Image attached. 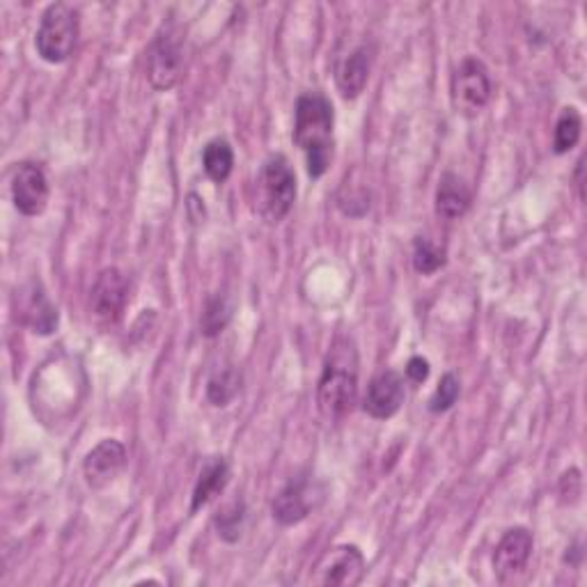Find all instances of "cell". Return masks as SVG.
<instances>
[{"instance_id":"26","label":"cell","mask_w":587,"mask_h":587,"mask_svg":"<svg viewBox=\"0 0 587 587\" xmlns=\"http://www.w3.org/2000/svg\"><path fill=\"white\" fill-rule=\"evenodd\" d=\"M406 376L411 378V382H416V384H423L427 382V376H429V363L423 358V356H413L406 365Z\"/></svg>"},{"instance_id":"9","label":"cell","mask_w":587,"mask_h":587,"mask_svg":"<svg viewBox=\"0 0 587 587\" xmlns=\"http://www.w3.org/2000/svg\"><path fill=\"white\" fill-rule=\"evenodd\" d=\"M129 298V281L120 269H103L92 287L90 305L99 322H115Z\"/></svg>"},{"instance_id":"24","label":"cell","mask_w":587,"mask_h":587,"mask_svg":"<svg viewBox=\"0 0 587 587\" xmlns=\"http://www.w3.org/2000/svg\"><path fill=\"white\" fill-rule=\"evenodd\" d=\"M459 393H462V386H459V378L455 374H443L441 384L436 388V393L432 395L429 399V411L432 413H443L447 408H453L455 402L459 399Z\"/></svg>"},{"instance_id":"22","label":"cell","mask_w":587,"mask_h":587,"mask_svg":"<svg viewBox=\"0 0 587 587\" xmlns=\"http://www.w3.org/2000/svg\"><path fill=\"white\" fill-rule=\"evenodd\" d=\"M443 264H445V249L436 246L427 236H418L416 246H413V266H416V271L423 275H432Z\"/></svg>"},{"instance_id":"3","label":"cell","mask_w":587,"mask_h":587,"mask_svg":"<svg viewBox=\"0 0 587 587\" xmlns=\"http://www.w3.org/2000/svg\"><path fill=\"white\" fill-rule=\"evenodd\" d=\"M296 202V175L283 154L271 156L257 178L255 206L266 223H281Z\"/></svg>"},{"instance_id":"25","label":"cell","mask_w":587,"mask_h":587,"mask_svg":"<svg viewBox=\"0 0 587 587\" xmlns=\"http://www.w3.org/2000/svg\"><path fill=\"white\" fill-rule=\"evenodd\" d=\"M361 206V214H367L370 210V193L367 189L363 186H352V191L347 186H342L340 193H337V206L340 210L347 214V216H354V206Z\"/></svg>"},{"instance_id":"8","label":"cell","mask_w":587,"mask_h":587,"mask_svg":"<svg viewBox=\"0 0 587 587\" xmlns=\"http://www.w3.org/2000/svg\"><path fill=\"white\" fill-rule=\"evenodd\" d=\"M49 180L38 163H21L12 180V200L23 216H40L49 204Z\"/></svg>"},{"instance_id":"1","label":"cell","mask_w":587,"mask_h":587,"mask_svg":"<svg viewBox=\"0 0 587 587\" xmlns=\"http://www.w3.org/2000/svg\"><path fill=\"white\" fill-rule=\"evenodd\" d=\"M333 103L322 92L301 94L294 111V143L303 150L310 178L317 180L333 159Z\"/></svg>"},{"instance_id":"6","label":"cell","mask_w":587,"mask_h":587,"mask_svg":"<svg viewBox=\"0 0 587 587\" xmlns=\"http://www.w3.org/2000/svg\"><path fill=\"white\" fill-rule=\"evenodd\" d=\"M451 94L455 111L464 118H475L485 111L494 94L487 64L477 58H466L453 77Z\"/></svg>"},{"instance_id":"20","label":"cell","mask_w":587,"mask_h":587,"mask_svg":"<svg viewBox=\"0 0 587 587\" xmlns=\"http://www.w3.org/2000/svg\"><path fill=\"white\" fill-rule=\"evenodd\" d=\"M580 129H583V120L580 113L576 109H565L556 122V131H554V150L556 154H567L569 150H574L580 141Z\"/></svg>"},{"instance_id":"16","label":"cell","mask_w":587,"mask_h":587,"mask_svg":"<svg viewBox=\"0 0 587 587\" xmlns=\"http://www.w3.org/2000/svg\"><path fill=\"white\" fill-rule=\"evenodd\" d=\"M370 79V53L367 49H356L337 64L335 81L344 99H356L365 90Z\"/></svg>"},{"instance_id":"17","label":"cell","mask_w":587,"mask_h":587,"mask_svg":"<svg viewBox=\"0 0 587 587\" xmlns=\"http://www.w3.org/2000/svg\"><path fill=\"white\" fill-rule=\"evenodd\" d=\"M230 482V468L225 459H212L206 462L204 468L200 470V477L195 482V489H193V503H191V512H198L200 507L210 505L216 496H221L227 487Z\"/></svg>"},{"instance_id":"21","label":"cell","mask_w":587,"mask_h":587,"mask_svg":"<svg viewBox=\"0 0 587 587\" xmlns=\"http://www.w3.org/2000/svg\"><path fill=\"white\" fill-rule=\"evenodd\" d=\"M232 317V305L225 296H214L206 301L204 305V313H202V322H200V328H202V335L206 337H216L219 333H223V328L227 326Z\"/></svg>"},{"instance_id":"10","label":"cell","mask_w":587,"mask_h":587,"mask_svg":"<svg viewBox=\"0 0 587 587\" xmlns=\"http://www.w3.org/2000/svg\"><path fill=\"white\" fill-rule=\"evenodd\" d=\"M404 397H406V391H404L402 374H397L395 370H386L382 374H376L370 382L365 399H363V408L367 416L376 421H386V418H393L395 413L402 408Z\"/></svg>"},{"instance_id":"11","label":"cell","mask_w":587,"mask_h":587,"mask_svg":"<svg viewBox=\"0 0 587 587\" xmlns=\"http://www.w3.org/2000/svg\"><path fill=\"white\" fill-rule=\"evenodd\" d=\"M124 464H126L124 445L120 441H115V438L101 441L99 445L92 447V451L85 457V462H83L85 482L92 489L107 487L120 475Z\"/></svg>"},{"instance_id":"23","label":"cell","mask_w":587,"mask_h":587,"mask_svg":"<svg viewBox=\"0 0 587 587\" xmlns=\"http://www.w3.org/2000/svg\"><path fill=\"white\" fill-rule=\"evenodd\" d=\"M244 522H246V507H244V503H232L230 507H225L216 516L219 535L225 542H236L241 537V530H244Z\"/></svg>"},{"instance_id":"14","label":"cell","mask_w":587,"mask_h":587,"mask_svg":"<svg viewBox=\"0 0 587 587\" xmlns=\"http://www.w3.org/2000/svg\"><path fill=\"white\" fill-rule=\"evenodd\" d=\"M533 535L526 528H512L503 535L494 550V571L500 580H507L526 569L533 556Z\"/></svg>"},{"instance_id":"2","label":"cell","mask_w":587,"mask_h":587,"mask_svg":"<svg viewBox=\"0 0 587 587\" xmlns=\"http://www.w3.org/2000/svg\"><path fill=\"white\" fill-rule=\"evenodd\" d=\"M358 397V361L356 352L347 340H337L326 358L317 404L326 418H342L350 413Z\"/></svg>"},{"instance_id":"19","label":"cell","mask_w":587,"mask_h":587,"mask_svg":"<svg viewBox=\"0 0 587 587\" xmlns=\"http://www.w3.org/2000/svg\"><path fill=\"white\" fill-rule=\"evenodd\" d=\"M241 391V372L236 367H223L206 382V399L214 406H227Z\"/></svg>"},{"instance_id":"4","label":"cell","mask_w":587,"mask_h":587,"mask_svg":"<svg viewBox=\"0 0 587 587\" xmlns=\"http://www.w3.org/2000/svg\"><path fill=\"white\" fill-rule=\"evenodd\" d=\"M79 40V17L77 12L64 6V3H53L47 8L42 14L38 34H34V47L42 60L51 64L67 62L74 53Z\"/></svg>"},{"instance_id":"5","label":"cell","mask_w":587,"mask_h":587,"mask_svg":"<svg viewBox=\"0 0 587 587\" xmlns=\"http://www.w3.org/2000/svg\"><path fill=\"white\" fill-rule=\"evenodd\" d=\"M184 32L180 26H163L152 42L148 55V79L154 90L168 92L184 77Z\"/></svg>"},{"instance_id":"15","label":"cell","mask_w":587,"mask_h":587,"mask_svg":"<svg viewBox=\"0 0 587 587\" xmlns=\"http://www.w3.org/2000/svg\"><path fill=\"white\" fill-rule=\"evenodd\" d=\"M470 189L466 182L455 175V172H445L436 189V214L445 221H457L470 210Z\"/></svg>"},{"instance_id":"18","label":"cell","mask_w":587,"mask_h":587,"mask_svg":"<svg viewBox=\"0 0 587 587\" xmlns=\"http://www.w3.org/2000/svg\"><path fill=\"white\" fill-rule=\"evenodd\" d=\"M202 168L206 172V178L216 184H225L232 175V168H234V152L230 148L227 141H216L206 143V148L202 150Z\"/></svg>"},{"instance_id":"13","label":"cell","mask_w":587,"mask_h":587,"mask_svg":"<svg viewBox=\"0 0 587 587\" xmlns=\"http://www.w3.org/2000/svg\"><path fill=\"white\" fill-rule=\"evenodd\" d=\"M17 298H21V303L17 301V317H21L32 333L51 335L58 328V307L51 303L40 283H30Z\"/></svg>"},{"instance_id":"7","label":"cell","mask_w":587,"mask_h":587,"mask_svg":"<svg viewBox=\"0 0 587 587\" xmlns=\"http://www.w3.org/2000/svg\"><path fill=\"white\" fill-rule=\"evenodd\" d=\"M365 569L367 563L358 546L352 544L333 546L320 558L313 571V583L331 585V587H356L363 583Z\"/></svg>"},{"instance_id":"12","label":"cell","mask_w":587,"mask_h":587,"mask_svg":"<svg viewBox=\"0 0 587 587\" xmlns=\"http://www.w3.org/2000/svg\"><path fill=\"white\" fill-rule=\"evenodd\" d=\"M315 505H317V496H315L313 482L298 477V479H292L290 485L273 498L271 512H273V519L281 526H296L305 519L310 512L315 509Z\"/></svg>"}]
</instances>
